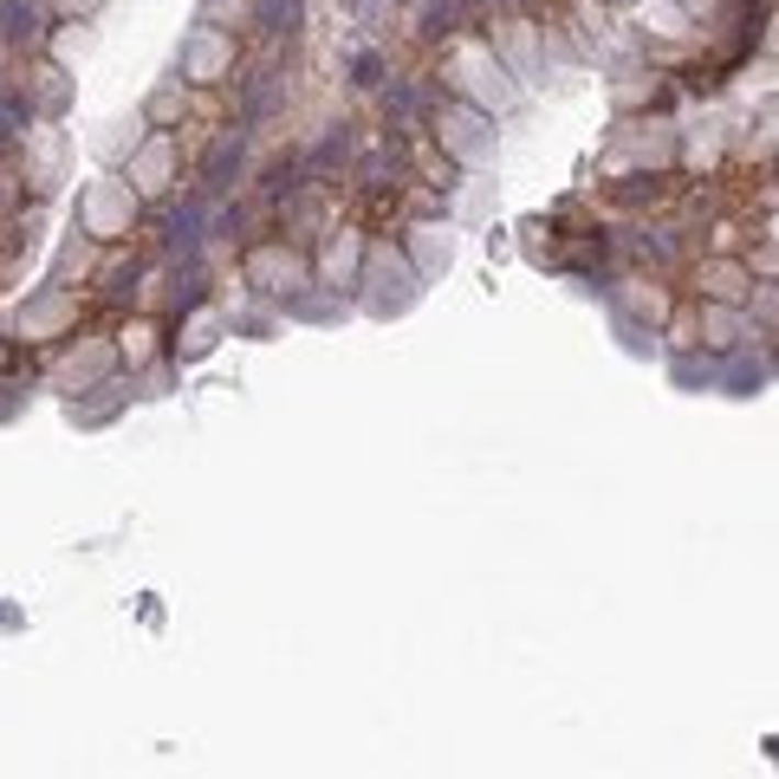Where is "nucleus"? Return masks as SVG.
<instances>
[{
  "instance_id": "1",
  "label": "nucleus",
  "mask_w": 779,
  "mask_h": 779,
  "mask_svg": "<svg viewBox=\"0 0 779 779\" xmlns=\"http://www.w3.org/2000/svg\"><path fill=\"white\" fill-rule=\"evenodd\" d=\"M260 26L267 33H292L299 26V0H260Z\"/></svg>"
},
{
  "instance_id": "2",
  "label": "nucleus",
  "mask_w": 779,
  "mask_h": 779,
  "mask_svg": "<svg viewBox=\"0 0 779 779\" xmlns=\"http://www.w3.org/2000/svg\"><path fill=\"white\" fill-rule=\"evenodd\" d=\"M352 7H357V13H370V0H352Z\"/></svg>"
}]
</instances>
